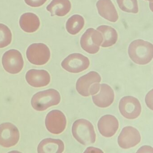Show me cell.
I'll return each instance as SVG.
<instances>
[{
	"mask_svg": "<svg viewBox=\"0 0 153 153\" xmlns=\"http://www.w3.org/2000/svg\"><path fill=\"white\" fill-rule=\"evenodd\" d=\"M25 2L28 6L33 7H41L46 2L47 0H25Z\"/></svg>",
	"mask_w": 153,
	"mask_h": 153,
	"instance_id": "24",
	"label": "cell"
},
{
	"mask_svg": "<svg viewBox=\"0 0 153 153\" xmlns=\"http://www.w3.org/2000/svg\"><path fill=\"white\" fill-rule=\"evenodd\" d=\"M85 20L80 15H75L70 18L66 23V29L69 33L75 35L84 27Z\"/></svg>",
	"mask_w": 153,
	"mask_h": 153,
	"instance_id": "21",
	"label": "cell"
},
{
	"mask_svg": "<svg viewBox=\"0 0 153 153\" xmlns=\"http://www.w3.org/2000/svg\"><path fill=\"white\" fill-rule=\"evenodd\" d=\"M26 79L28 84L33 87H43L50 84L51 76L46 71L31 69L27 72Z\"/></svg>",
	"mask_w": 153,
	"mask_h": 153,
	"instance_id": "15",
	"label": "cell"
},
{
	"mask_svg": "<svg viewBox=\"0 0 153 153\" xmlns=\"http://www.w3.org/2000/svg\"><path fill=\"white\" fill-rule=\"evenodd\" d=\"M96 6L98 14L105 19L113 23L118 20V13L111 0H99Z\"/></svg>",
	"mask_w": 153,
	"mask_h": 153,
	"instance_id": "16",
	"label": "cell"
},
{
	"mask_svg": "<svg viewBox=\"0 0 153 153\" xmlns=\"http://www.w3.org/2000/svg\"><path fill=\"white\" fill-rule=\"evenodd\" d=\"M153 148H152L151 147L149 146H144L140 148L137 152L138 153H142V152H144V153H147V152H148V153H153Z\"/></svg>",
	"mask_w": 153,
	"mask_h": 153,
	"instance_id": "26",
	"label": "cell"
},
{
	"mask_svg": "<svg viewBox=\"0 0 153 153\" xmlns=\"http://www.w3.org/2000/svg\"><path fill=\"white\" fill-rule=\"evenodd\" d=\"M12 33L6 25L0 24V48L7 47L11 43Z\"/></svg>",
	"mask_w": 153,
	"mask_h": 153,
	"instance_id": "23",
	"label": "cell"
},
{
	"mask_svg": "<svg viewBox=\"0 0 153 153\" xmlns=\"http://www.w3.org/2000/svg\"><path fill=\"white\" fill-rule=\"evenodd\" d=\"M46 128L51 133L59 134L62 133L67 126V119L64 114L59 110L51 111L45 118Z\"/></svg>",
	"mask_w": 153,
	"mask_h": 153,
	"instance_id": "10",
	"label": "cell"
},
{
	"mask_svg": "<svg viewBox=\"0 0 153 153\" xmlns=\"http://www.w3.org/2000/svg\"><path fill=\"white\" fill-rule=\"evenodd\" d=\"M100 92L93 95L92 98L94 104L100 108L109 107L113 102L114 98V90L106 84L100 85Z\"/></svg>",
	"mask_w": 153,
	"mask_h": 153,
	"instance_id": "14",
	"label": "cell"
},
{
	"mask_svg": "<svg viewBox=\"0 0 153 153\" xmlns=\"http://www.w3.org/2000/svg\"><path fill=\"white\" fill-rule=\"evenodd\" d=\"M100 134L105 137H111L116 133L119 127L118 120L115 116L110 114L102 116L97 123Z\"/></svg>",
	"mask_w": 153,
	"mask_h": 153,
	"instance_id": "13",
	"label": "cell"
},
{
	"mask_svg": "<svg viewBox=\"0 0 153 153\" xmlns=\"http://www.w3.org/2000/svg\"><path fill=\"white\" fill-rule=\"evenodd\" d=\"M131 59L138 65L148 64L153 58V45L143 40H136L131 43L128 50Z\"/></svg>",
	"mask_w": 153,
	"mask_h": 153,
	"instance_id": "1",
	"label": "cell"
},
{
	"mask_svg": "<svg viewBox=\"0 0 153 153\" xmlns=\"http://www.w3.org/2000/svg\"><path fill=\"white\" fill-rule=\"evenodd\" d=\"M94 150L95 152H103L102 150H100V149L95 148L92 147L88 148L85 151V152H92Z\"/></svg>",
	"mask_w": 153,
	"mask_h": 153,
	"instance_id": "27",
	"label": "cell"
},
{
	"mask_svg": "<svg viewBox=\"0 0 153 153\" xmlns=\"http://www.w3.org/2000/svg\"><path fill=\"white\" fill-rule=\"evenodd\" d=\"M120 8L124 12L137 14L138 6L137 0H117Z\"/></svg>",
	"mask_w": 153,
	"mask_h": 153,
	"instance_id": "22",
	"label": "cell"
},
{
	"mask_svg": "<svg viewBox=\"0 0 153 153\" xmlns=\"http://www.w3.org/2000/svg\"><path fill=\"white\" fill-rule=\"evenodd\" d=\"M72 133L75 139L84 146L91 145L95 142L96 135L94 126L85 119H79L73 123Z\"/></svg>",
	"mask_w": 153,
	"mask_h": 153,
	"instance_id": "2",
	"label": "cell"
},
{
	"mask_svg": "<svg viewBox=\"0 0 153 153\" xmlns=\"http://www.w3.org/2000/svg\"><path fill=\"white\" fill-rule=\"evenodd\" d=\"M28 60L34 65H43L47 63L51 58L49 47L43 43H34L30 45L26 51Z\"/></svg>",
	"mask_w": 153,
	"mask_h": 153,
	"instance_id": "5",
	"label": "cell"
},
{
	"mask_svg": "<svg viewBox=\"0 0 153 153\" xmlns=\"http://www.w3.org/2000/svg\"><path fill=\"white\" fill-rule=\"evenodd\" d=\"M146 1H151L152 2L153 1V0H146Z\"/></svg>",
	"mask_w": 153,
	"mask_h": 153,
	"instance_id": "28",
	"label": "cell"
},
{
	"mask_svg": "<svg viewBox=\"0 0 153 153\" xmlns=\"http://www.w3.org/2000/svg\"><path fill=\"white\" fill-rule=\"evenodd\" d=\"M71 3L69 0H53L47 6L46 9L52 16H64L71 10Z\"/></svg>",
	"mask_w": 153,
	"mask_h": 153,
	"instance_id": "19",
	"label": "cell"
},
{
	"mask_svg": "<svg viewBox=\"0 0 153 153\" xmlns=\"http://www.w3.org/2000/svg\"><path fill=\"white\" fill-rule=\"evenodd\" d=\"M19 139L18 128L10 123L0 124V145L3 147L10 148L16 146Z\"/></svg>",
	"mask_w": 153,
	"mask_h": 153,
	"instance_id": "11",
	"label": "cell"
},
{
	"mask_svg": "<svg viewBox=\"0 0 153 153\" xmlns=\"http://www.w3.org/2000/svg\"><path fill=\"white\" fill-rule=\"evenodd\" d=\"M64 150V144L59 139L46 138L39 144L37 150L39 153H61Z\"/></svg>",
	"mask_w": 153,
	"mask_h": 153,
	"instance_id": "17",
	"label": "cell"
},
{
	"mask_svg": "<svg viewBox=\"0 0 153 153\" xmlns=\"http://www.w3.org/2000/svg\"><path fill=\"white\" fill-rule=\"evenodd\" d=\"M141 140L139 131L131 126L123 128L118 138L119 146L123 149H128L137 145Z\"/></svg>",
	"mask_w": 153,
	"mask_h": 153,
	"instance_id": "12",
	"label": "cell"
},
{
	"mask_svg": "<svg viewBox=\"0 0 153 153\" xmlns=\"http://www.w3.org/2000/svg\"><path fill=\"white\" fill-rule=\"evenodd\" d=\"M19 25L24 32L27 33H34L40 27V19L33 13H25L20 17Z\"/></svg>",
	"mask_w": 153,
	"mask_h": 153,
	"instance_id": "18",
	"label": "cell"
},
{
	"mask_svg": "<svg viewBox=\"0 0 153 153\" xmlns=\"http://www.w3.org/2000/svg\"><path fill=\"white\" fill-rule=\"evenodd\" d=\"M152 90H151L149 93L147 94L146 97V102L147 105L150 109L152 110Z\"/></svg>",
	"mask_w": 153,
	"mask_h": 153,
	"instance_id": "25",
	"label": "cell"
},
{
	"mask_svg": "<svg viewBox=\"0 0 153 153\" xmlns=\"http://www.w3.org/2000/svg\"><path fill=\"white\" fill-rule=\"evenodd\" d=\"M61 101L59 92L50 89L38 92L33 96L31 100L32 107L37 111H44L49 107L57 105Z\"/></svg>",
	"mask_w": 153,
	"mask_h": 153,
	"instance_id": "4",
	"label": "cell"
},
{
	"mask_svg": "<svg viewBox=\"0 0 153 153\" xmlns=\"http://www.w3.org/2000/svg\"><path fill=\"white\" fill-rule=\"evenodd\" d=\"M119 107L121 114L129 120L137 119L141 113L140 102L137 98L133 97H123L119 103Z\"/></svg>",
	"mask_w": 153,
	"mask_h": 153,
	"instance_id": "9",
	"label": "cell"
},
{
	"mask_svg": "<svg viewBox=\"0 0 153 153\" xmlns=\"http://www.w3.org/2000/svg\"><path fill=\"white\" fill-rule=\"evenodd\" d=\"M102 42V34L94 28H89L81 36L80 43L85 51L90 54H95L99 51Z\"/></svg>",
	"mask_w": 153,
	"mask_h": 153,
	"instance_id": "6",
	"label": "cell"
},
{
	"mask_svg": "<svg viewBox=\"0 0 153 153\" xmlns=\"http://www.w3.org/2000/svg\"><path fill=\"white\" fill-rule=\"evenodd\" d=\"M2 63L4 69L7 72L16 74L22 71L24 62L21 53L13 49L7 51L3 54Z\"/></svg>",
	"mask_w": 153,
	"mask_h": 153,
	"instance_id": "8",
	"label": "cell"
},
{
	"mask_svg": "<svg viewBox=\"0 0 153 153\" xmlns=\"http://www.w3.org/2000/svg\"><path fill=\"white\" fill-rule=\"evenodd\" d=\"M97 31H99L103 37V42L101 44L104 48L111 47L114 45L118 40V33L116 30L107 25H102L98 27Z\"/></svg>",
	"mask_w": 153,
	"mask_h": 153,
	"instance_id": "20",
	"label": "cell"
},
{
	"mask_svg": "<svg viewBox=\"0 0 153 153\" xmlns=\"http://www.w3.org/2000/svg\"><path fill=\"white\" fill-rule=\"evenodd\" d=\"M101 81V76L97 72L90 71L78 79L76 89L82 96H93L99 92Z\"/></svg>",
	"mask_w": 153,
	"mask_h": 153,
	"instance_id": "3",
	"label": "cell"
},
{
	"mask_svg": "<svg viewBox=\"0 0 153 153\" xmlns=\"http://www.w3.org/2000/svg\"><path fill=\"white\" fill-rule=\"evenodd\" d=\"M89 59L83 54L74 53L65 58L61 63L62 68L68 72L78 73L86 70L89 68Z\"/></svg>",
	"mask_w": 153,
	"mask_h": 153,
	"instance_id": "7",
	"label": "cell"
}]
</instances>
